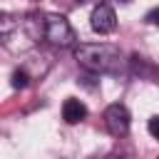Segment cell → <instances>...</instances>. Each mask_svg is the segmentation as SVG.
<instances>
[{
    "mask_svg": "<svg viewBox=\"0 0 159 159\" xmlns=\"http://www.w3.org/2000/svg\"><path fill=\"white\" fill-rule=\"evenodd\" d=\"M75 60L92 75H119L124 70V57L119 47L107 42H82L75 47Z\"/></svg>",
    "mask_w": 159,
    "mask_h": 159,
    "instance_id": "obj_1",
    "label": "cell"
},
{
    "mask_svg": "<svg viewBox=\"0 0 159 159\" xmlns=\"http://www.w3.org/2000/svg\"><path fill=\"white\" fill-rule=\"evenodd\" d=\"M45 40L55 47H72L75 30H72L70 20L60 12H45Z\"/></svg>",
    "mask_w": 159,
    "mask_h": 159,
    "instance_id": "obj_2",
    "label": "cell"
},
{
    "mask_svg": "<svg viewBox=\"0 0 159 159\" xmlns=\"http://www.w3.org/2000/svg\"><path fill=\"white\" fill-rule=\"evenodd\" d=\"M102 119H104V127H107V132H109L112 137H124V134L129 132V127H132L129 109H127L124 104H119V102L109 104V107L104 109Z\"/></svg>",
    "mask_w": 159,
    "mask_h": 159,
    "instance_id": "obj_3",
    "label": "cell"
},
{
    "mask_svg": "<svg viewBox=\"0 0 159 159\" xmlns=\"http://www.w3.org/2000/svg\"><path fill=\"white\" fill-rule=\"evenodd\" d=\"M89 25H92V30H94L97 35H109V32H114V30H117V15H114L112 5L99 2V5L92 10V15H89Z\"/></svg>",
    "mask_w": 159,
    "mask_h": 159,
    "instance_id": "obj_4",
    "label": "cell"
},
{
    "mask_svg": "<svg viewBox=\"0 0 159 159\" xmlns=\"http://www.w3.org/2000/svg\"><path fill=\"white\" fill-rule=\"evenodd\" d=\"M84 117H87V107H84L82 99L70 97V99L62 104V119H65L67 124H77V122H82Z\"/></svg>",
    "mask_w": 159,
    "mask_h": 159,
    "instance_id": "obj_5",
    "label": "cell"
},
{
    "mask_svg": "<svg viewBox=\"0 0 159 159\" xmlns=\"http://www.w3.org/2000/svg\"><path fill=\"white\" fill-rule=\"evenodd\" d=\"M132 70H134L139 77H147V80H154V77H157V67H154L147 57H139V55H132Z\"/></svg>",
    "mask_w": 159,
    "mask_h": 159,
    "instance_id": "obj_6",
    "label": "cell"
},
{
    "mask_svg": "<svg viewBox=\"0 0 159 159\" xmlns=\"http://www.w3.org/2000/svg\"><path fill=\"white\" fill-rule=\"evenodd\" d=\"M30 72H27V67H17L15 72H12V87L15 89H25L27 84H30Z\"/></svg>",
    "mask_w": 159,
    "mask_h": 159,
    "instance_id": "obj_7",
    "label": "cell"
},
{
    "mask_svg": "<svg viewBox=\"0 0 159 159\" xmlns=\"http://www.w3.org/2000/svg\"><path fill=\"white\" fill-rule=\"evenodd\" d=\"M147 129H149V134H152L154 139H159V114H154V117L147 122Z\"/></svg>",
    "mask_w": 159,
    "mask_h": 159,
    "instance_id": "obj_8",
    "label": "cell"
},
{
    "mask_svg": "<svg viewBox=\"0 0 159 159\" xmlns=\"http://www.w3.org/2000/svg\"><path fill=\"white\" fill-rule=\"evenodd\" d=\"M144 20L149 22V25H154V27H159V7H152L147 15H144Z\"/></svg>",
    "mask_w": 159,
    "mask_h": 159,
    "instance_id": "obj_9",
    "label": "cell"
},
{
    "mask_svg": "<svg viewBox=\"0 0 159 159\" xmlns=\"http://www.w3.org/2000/svg\"><path fill=\"white\" fill-rule=\"evenodd\" d=\"M102 159H122V157H117V154H109V157H102Z\"/></svg>",
    "mask_w": 159,
    "mask_h": 159,
    "instance_id": "obj_10",
    "label": "cell"
}]
</instances>
